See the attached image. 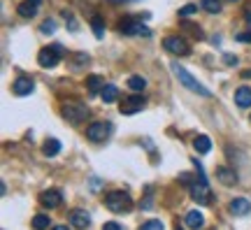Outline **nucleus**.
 Instances as JSON below:
<instances>
[{"instance_id": "4be33fe9", "label": "nucleus", "mask_w": 251, "mask_h": 230, "mask_svg": "<svg viewBox=\"0 0 251 230\" xmlns=\"http://www.w3.org/2000/svg\"><path fill=\"white\" fill-rule=\"evenodd\" d=\"M33 228L35 230H47L49 228V216H47V214H37V216H33Z\"/></svg>"}, {"instance_id": "4468645a", "label": "nucleus", "mask_w": 251, "mask_h": 230, "mask_svg": "<svg viewBox=\"0 0 251 230\" xmlns=\"http://www.w3.org/2000/svg\"><path fill=\"white\" fill-rule=\"evenodd\" d=\"M249 209H251V202L247 198L230 200V212H233L235 216H244V214H249Z\"/></svg>"}, {"instance_id": "6ab92c4d", "label": "nucleus", "mask_w": 251, "mask_h": 230, "mask_svg": "<svg viewBox=\"0 0 251 230\" xmlns=\"http://www.w3.org/2000/svg\"><path fill=\"white\" fill-rule=\"evenodd\" d=\"M86 86H89V91H91V95H95L98 91H103V88H105L103 79H100L98 74H91V77L86 79Z\"/></svg>"}, {"instance_id": "2eb2a0df", "label": "nucleus", "mask_w": 251, "mask_h": 230, "mask_svg": "<svg viewBox=\"0 0 251 230\" xmlns=\"http://www.w3.org/2000/svg\"><path fill=\"white\" fill-rule=\"evenodd\" d=\"M235 105L242 107V109L251 107V88L249 86H240V88L235 91Z\"/></svg>"}, {"instance_id": "473e14b6", "label": "nucleus", "mask_w": 251, "mask_h": 230, "mask_svg": "<svg viewBox=\"0 0 251 230\" xmlns=\"http://www.w3.org/2000/svg\"><path fill=\"white\" fill-rule=\"evenodd\" d=\"M52 230H70L68 226H56V228H52Z\"/></svg>"}, {"instance_id": "c9c22d12", "label": "nucleus", "mask_w": 251, "mask_h": 230, "mask_svg": "<svg viewBox=\"0 0 251 230\" xmlns=\"http://www.w3.org/2000/svg\"><path fill=\"white\" fill-rule=\"evenodd\" d=\"M31 2H35V5H40V2H42V0H31Z\"/></svg>"}, {"instance_id": "412c9836", "label": "nucleus", "mask_w": 251, "mask_h": 230, "mask_svg": "<svg viewBox=\"0 0 251 230\" xmlns=\"http://www.w3.org/2000/svg\"><path fill=\"white\" fill-rule=\"evenodd\" d=\"M128 88H130V91H144L146 79L144 77H128Z\"/></svg>"}, {"instance_id": "9b49d317", "label": "nucleus", "mask_w": 251, "mask_h": 230, "mask_svg": "<svg viewBox=\"0 0 251 230\" xmlns=\"http://www.w3.org/2000/svg\"><path fill=\"white\" fill-rule=\"evenodd\" d=\"M184 226H186L188 230H202V226H205V216L200 214L198 209H191L186 216H184Z\"/></svg>"}, {"instance_id": "c756f323", "label": "nucleus", "mask_w": 251, "mask_h": 230, "mask_svg": "<svg viewBox=\"0 0 251 230\" xmlns=\"http://www.w3.org/2000/svg\"><path fill=\"white\" fill-rule=\"evenodd\" d=\"M103 230H121V226H119L116 221H107V223L103 226Z\"/></svg>"}, {"instance_id": "2f4dec72", "label": "nucleus", "mask_w": 251, "mask_h": 230, "mask_svg": "<svg viewBox=\"0 0 251 230\" xmlns=\"http://www.w3.org/2000/svg\"><path fill=\"white\" fill-rule=\"evenodd\" d=\"M223 61L228 63V65H237V58H235V56H230V53H226V56H223Z\"/></svg>"}, {"instance_id": "7c9ffc66", "label": "nucleus", "mask_w": 251, "mask_h": 230, "mask_svg": "<svg viewBox=\"0 0 251 230\" xmlns=\"http://www.w3.org/2000/svg\"><path fill=\"white\" fill-rule=\"evenodd\" d=\"M237 40L244 42V44H249V42H251V33H240V35H237Z\"/></svg>"}, {"instance_id": "e433bc0d", "label": "nucleus", "mask_w": 251, "mask_h": 230, "mask_svg": "<svg viewBox=\"0 0 251 230\" xmlns=\"http://www.w3.org/2000/svg\"><path fill=\"white\" fill-rule=\"evenodd\" d=\"M247 19H249V23H251V12H249V17H247Z\"/></svg>"}, {"instance_id": "6e6552de", "label": "nucleus", "mask_w": 251, "mask_h": 230, "mask_svg": "<svg viewBox=\"0 0 251 230\" xmlns=\"http://www.w3.org/2000/svg\"><path fill=\"white\" fill-rule=\"evenodd\" d=\"M142 107H144V98L142 95H128V98L121 100V114L130 116V114H135V112H140Z\"/></svg>"}, {"instance_id": "f3484780", "label": "nucleus", "mask_w": 251, "mask_h": 230, "mask_svg": "<svg viewBox=\"0 0 251 230\" xmlns=\"http://www.w3.org/2000/svg\"><path fill=\"white\" fill-rule=\"evenodd\" d=\"M193 146H196V151L198 154H209V149H212V140L207 135H198L193 140Z\"/></svg>"}, {"instance_id": "ddd939ff", "label": "nucleus", "mask_w": 251, "mask_h": 230, "mask_svg": "<svg viewBox=\"0 0 251 230\" xmlns=\"http://www.w3.org/2000/svg\"><path fill=\"white\" fill-rule=\"evenodd\" d=\"M216 179H219L223 186H235V184H237V175H235V170H230V167H219V170H216Z\"/></svg>"}, {"instance_id": "0eeeda50", "label": "nucleus", "mask_w": 251, "mask_h": 230, "mask_svg": "<svg viewBox=\"0 0 251 230\" xmlns=\"http://www.w3.org/2000/svg\"><path fill=\"white\" fill-rule=\"evenodd\" d=\"M119 31L124 33V35H142V37H149L151 35V31L146 28V26H142V21L137 19H126L119 23Z\"/></svg>"}, {"instance_id": "72a5a7b5", "label": "nucleus", "mask_w": 251, "mask_h": 230, "mask_svg": "<svg viewBox=\"0 0 251 230\" xmlns=\"http://www.w3.org/2000/svg\"><path fill=\"white\" fill-rule=\"evenodd\" d=\"M112 5H121V2H126V0H109Z\"/></svg>"}, {"instance_id": "7ed1b4c3", "label": "nucleus", "mask_w": 251, "mask_h": 230, "mask_svg": "<svg viewBox=\"0 0 251 230\" xmlns=\"http://www.w3.org/2000/svg\"><path fill=\"white\" fill-rule=\"evenodd\" d=\"M63 116L70 121V124H82V121H86V116H89V107L82 103H68L63 105Z\"/></svg>"}, {"instance_id": "1a4fd4ad", "label": "nucleus", "mask_w": 251, "mask_h": 230, "mask_svg": "<svg viewBox=\"0 0 251 230\" xmlns=\"http://www.w3.org/2000/svg\"><path fill=\"white\" fill-rule=\"evenodd\" d=\"M68 221H70L72 228H77V230H84L91 226V216H89L86 209H72V212L68 214Z\"/></svg>"}, {"instance_id": "4c0bfd02", "label": "nucleus", "mask_w": 251, "mask_h": 230, "mask_svg": "<svg viewBox=\"0 0 251 230\" xmlns=\"http://www.w3.org/2000/svg\"><path fill=\"white\" fill-rule=\"evenodd\" d=\"M209 230H216V228H209Z\"/></svg>"}, {"instance_id": "20e7f679", "label": "nucleus", "mask_w": 251, "mask_h": 230, "mask_svg": "<svg viewBox=\"0 0 251 230\" xmlns=\"http://www.w3.org/2000/svg\"><path fill=\"white\" fill-rule=\"evenodd\" d=\"M163 47H165L170 53H175V56H188L191 53V44H188L181 35H170L163 40Z\"/></svg>"}, {"instance_id": "5701e85b", "label": "nucleus", "mask_w": 251, "mask_h": 230, "mask_svg": "<svg viewBox=\"0 0 251 230\" xmlns=\"http://www.w3.org/2000/svg\"><path fill=\"white\" fill-rule=\"evenodd\" d=\"M202 10L209 14H219L221 12V0H202Z\"/></svg>"}, {"instance_id": "bb28decb", "label": "nucleus", "mask_w": 251, "mask_h": 230, "mask_svg": "<svg viewBox=\"0 0 251 230\" xmlns=\"http://www.w3.org/2000/svg\"><path fill=\"white\" fill-rule=\"evenodd\" d=\"M142 230H163V223L161 221H146L142 226Z\"/></svg>"}, {"instance_id": "a211bd4d", "label": "nucleus", "mask_w": 251, "mask_h": 230, "mask_svg": "<svg viewBox=\"0 0 251 230\" xmlns=\"http://www.w3.org/2000/svg\"><path fill=\"white\" fill-rule=\"evenodd\" d=\"M42 151H44V156H56V154H58V151H61V142H58V140H44V146H42Z\"/></svg>"}, {"instance_id": "cd10ccee", "label": "nucleus", "mask_w": 251, "mask_h": 230, "mask_svg": "<svg viewBox=\"0 0 251 230\" xmlns=\"http://www.w3.org/2000/svg\"><path fill=\"white\" fill-rule=\"evenodd\" d=\"M40 31L42 33H54L56 31V21H44V23L40 26Z\"/></svg>"}, {"instance_id": "423d86ee", "label": "nucleus", "mask_w": 251, "mask_h": 230, "mask_svg": "<svg viewBox=\"0 0 251 230\" xmlns=\"http://www.w3.org/2000/svg\"><path fill=\"white\" fill-rule=\"evenodd\" d=\"M109 135H112V125L103 124V121H95V124H91L86 128V137L91 142H105Z\"/></svg>"}, {"instance_id": "f03ea898", "label": "nucleus", "mask_w": 251, "mask_h": 230, "mask_svg": "<svg viewBox=\"0 0 251 230\" xmlns=\"http://www.w3.org/2000/svg\"><path fill=\"white\" fill-rule=\"evenodd\" d=\"M172 72H175V77H177L179 82L186 86L188 91H193V93L202 95V98H209V95H212V91H207V88H205V86H202V84H200L198 79H193V77H191V72H188V70H184L181 65L172 63Z\"/></svg>"}, {"instance_id": "f8f14e48", "label": "nucleus", "mask_w": 251, "mask_h": 230, "mask_svg": "<svg viewBox=\"0 0 251 230\" xmlns=\"http://www.w3.org/2000/svg\"><path fill=\"white\" fill-rule=\"evenodd\" d=\"M33 88H35V84L28 77H19V79H14V84H12V91L17 95H31Z\"/></svg>"}, {"instance_id": "9d476101", "label": "nucleus", "mask_w": 251, "mask_h": 230, "mask_svg": "<svg viewBox=\"0 0 251 230\" xmlns=\"http://www.w3.org/2000/svg\"><path fill=\"white\" fill-rule=\"evenodd\" d=\"M61 202H63V195L61 191H56V188H49V191H44L40 195V205L47 209H56Z\"/></svg>"}, {"instance_id": "f704fd0d", "label": "nucleus", "mask_w": 251, "mask_h": 230, "mask_svg": "<svg viewBox=\"0 0 251 230\" xmlns=\"http://www.w3.org/2000/svg\"><path fill=\"white\" fill-rule=\"evenodd\" d=\"M175 230H184V228H181V226H179V223H177V226H175Z\"/></svg>"}, {"instance_id": "39448f33", "label": "nucleus", "mask_w": 251, "mask_h": 230, "mask_svg": "<svg viewBox=\"0 0 251 230\" xmlns=\"http://www.w3.org/2000/svg\"><path fill=\"white\" fill-rule=\"evenodd\" d=\"M61 47L58 44H54V47H44V49H40V53H37V63H40L42 68H54V65H58V61H61Z\"/></svg>"}, {"instance_id": "dca6fc26", "label": "nucleus", "mask_w": 251, "mask_h": 230, "mask_svg": "<svg viewBox=\"0 0 251 230\" xmlns=\"http://www.w3.org/2000/svg\"><path fill=\"white\" fill-rule=\"evenodd\" d=\"M17 12H19V17H23V19H31V17L37 14V5L28 0V2H21L19 7H17Z\"/></svg>"}, {"instance_id": "393cba45", "label": "nucleus", "mask_w": 251, "mask_h": 230, "mask_svg": "<svg viewBox=\"0 0 251 230\" xmlns=\"http://www.w3.org/2000/svg\"><path fill=\"white\" fill-rule=\"evenodd\" d=\"M181 28H184V31H193L198 40L202 37V31H200V26H193V23H188V21H181Z\"/></svg>"}, {"instance_id": "aec40b11", "label": "nucleus", "mask_w": 251, "mask_h": 230, "mask_svg": "<svg viewBox=\"0 0 251 230\" xmlns=\"http://www.w3.org/2000/svg\"><path fill=\"white\" fill-rule=\"evenodd\" d=\"M100 95H103V100H105V103L109 105V103H114L116 98H119V91H116V86H114V84H107V86H105L103 91H100Z\"/></svg>"}, {"instance_id": "a878e982", "label": "nucleus", "mask_w": 251, "mask_h": 230, "mask_svg": "<svg viewBox=\"0 0 251 230\" xmlns=\"http://www.w3.org/2000/svg\"><path fill=\"white\" fill-rule=\"evenodd\" d=\"M151 193H154V188L149 186V188H146V198L142 200V209H151V207H154V202H151Z\"/></svg>"}, {"instance_id": "f257e3e1", "label": "nucleus", "mask_w": 251, "mask_h": 230, "mask_svg": "<svg viewBox=\"0 0 251 230\" xmlns=\"http://www.w3.org/2000/svg\"><path fill=\"white\" fill-rule=\"evenodd\" d=\"M105 205H107L109 212H114V214H126V212L133 209V198H130L126 191H109V193L105 195Z\"/></svg>"}, {"instance_id": "c85d7f7f", "label": "nucleus", "mask_w": 251, "mask_h": 230, "mask_svg": "<svg viewBox=\"0 0 251 230\" xmlns=\"http://www.w3.org/2000/svg\"><path fill=\"white\" fill-rule=\"evenodd\" d=\"M196 10H198L196 5H184V7L179 10V17H188V14H193Z\"/></svg>"}, {"instance_id": "b1692460", "label": "nucleus", "mask_w": 251, "mask_h": 230, "mask_svg": "<svg viewBox=\"0 0 251 230\" xmlns=\"http://www.w3.org/2000/svg\"><path fill=\"white\" fill-rule=\"evenodd\" d=\"M91 26H93L95 37H103V35H105V28H103V23H100V17H93V19H91Z\"/></svg>"}]
</instances>
